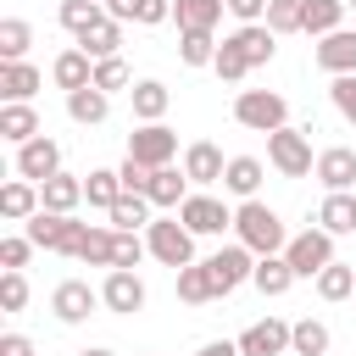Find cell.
Returning <instances> with one entry per match:
<instances>
[{
  "label": "cell",
  "instance_id": "53",
  "mask_svg": "<svg viewBox=\"0 0 356 356\" xmlns=\"http://www.w3.org/2000/svg\"><path fill=\"white\" fill-rule=\"evenodd\" d=\"M78 356H111V350H106V345H89V350H78Z\"/></svg>",
  "mask_w": 356,
  "mask_h": 356
},
{
  "label": "cell",
  "instance_id": "19",
  "mask_svg": "<svg viewBox=\"0 0 356 356\" xmlns=\"http://www.w3.org/2000/svg\"><path fill=\"white\" fill-rule=\"evenodd\" d=\"M222 0H172V22H178V33H211L217 22H222Z\"/></svg>",
  "mask_w": 356,
  "mask_h": 356
},
{
  "label": "cell",
  "instance_id": "5",
  "mask_svg": "<svg viewBox=\"0 0 356 356\" xmlns=\"http://www.w3.org/2000/svg\"><path fill=\"white\" fill-rule=\"evenodd\" d=\"M145 245H150V256L161 261V267H189L195 261V234L178 222V217H156L150 228H145Z\"/></svg>",
  "mask_w": 356,
  "mask_h": 356
},
{
  "label": "cell",
  "instance_id": "20",
  "mask_svg": "<svg viewBox=\"0 0 356 356\" xmlns=\"http://www.w3.org/2000/svg\"><path fill=\"white\" fill-rule=\"evenodd\" d=\"M317 67L334 72V78H350V72H356V33H350V28L328 33V39L317 44Z\"/></svg>",
  "mask_w": 356,
  "mask_h": 356
},
{
  "label": "cell",
  "instance_id": "21",
  "mask_svg": "<svg viewBox=\"0 0 356 356\" xmlns=\"http://www.w3.org/2000/svg\"><path fill=\"white\" fill-rule=\"evenodd\" d=\"M44 83V72L33 61H0V100H33V89Z\"/></svg>",
  "mask_w": 356,
  "mask_h": 356
},
{
  "label": "cell",
  "instance_id": "4",
  "mask_svg": "<svg viewBox=\"0 0 356 356\" xmlns=\"http://www.w3.org/2000/svg\"><path fill=\"white\" fill-rule=\"evenodd\" d=\"M83 228H89V222H78V217H61V211H33V217L22 222V234H28L39 250H61V256H78V239H83Z\"/></svg>",
  "mask_w": 356,
  "mask_h": 356
},
{
  "label": "cell",
  "instance_id": "31",
  "mask_svg": "<svg viewBox=\"0 0 356 356\" xmlns=\"http://www.w3.org/2000/svg\"><path fill=\"white\" fill-rule=\"evenodd\" d=\"M106 17L156 28V22H167V17H172V0H106Z\"/></svg>",
  "mask_w": 356,
  "mask_h": 356
},
{
  "label": "cell",
  "instance_id": "13",
  "mask_svg": "<svg viewBox=\"0 0 356 356\" xmlns=\"http://www.w3.org/2000/svg\"><path fill=\"white\" fill-rule=\"evenodd\" d=\"M289 328L295 323H284V317H261V323H250L239 334V350L245 356H284L289 350Z\"/></svg>",
  "mask_w": 356,
  "mask_h": 356
},
{
  "label": "cell",
  "instance_id": "38",
  "mask_svg": "<svg viewBox=\"0 0 356 356\" xmlns=\"http://www.w3.org/2000/svg\"><path fill=\"white\" fill-rule=\"evenodd\" d=\"M56 17H61V28H67L72 39H83L95 22H106V6H95V0H61Z\"/></svg>",
  "mask_w": 356,
  "mask_h": 356
},
{
  "label": "cell",
  "instance_id": "35",
  "mask_svg": "<svg viewBox=\"0 0 356 356\" xmlns=\"http://www.w3.org/2000/svg\"><path fill=\"white\" fill-rule=\"evenodd\" d=\"M83 200L100 206V211H111V206L122 200V178H117V167H95V172L83 178Z\"/></svg>",
  "mask_w": 356,
  "mask_h": 356
},
{
  "label": "cell",
  "instance_id": "36",
  "mask_svg": "<svg viewBox=\"0 0 356 356\" xmlns=\"http://www.w3.org/2000/svg\"><path fill=\"white\" fill-rule=\"evenodd\" d=\"M106 217H111V228H117V234H134V228H150V222H156L145 195H122V200H117Z\"/></svg>",
  "mask_w": 356,
  "mask_h": 356
},
{
  "label": "cell",
  "instance_id": "47",
  "mask_svg": "<svg viewBox=\"0 0 356 356\" xmlns=\"http://www.w3.org/2000/svg\"><path fill=\"white\" fill-rule=\"evenodd\" d=\"M0 306L6 312H22L28 306V278L22 273H0Z\"/></svg>",
  "mask_w": 356,
  "mask_h": 356
},
{
  "label": "cell",
  "instance_id": "48",
  "mask_svg": "<svg viewBox=\"0 0 356 356\" xmlns=\"http://www.w3.org/2000/svg\"><path fill=\"white\" fill-rule=\"evenodd\" d=\"M145 250H150V245H145L139 234H117V267H122V273H134V267L145 261Z\"/></svg>",
  "mask_w": 356,
  "mask_h": 356
},
{
  "label": "cell",
  "instance_id": "34",
  "mask_svg": "<svg viewBox=\"0 0 356 356\" xmlns=\"http://www.w3.org/2000/svg\"><path fill=\"white\" fill-rule=\"evenodd\" d=\"M178 300H189V306H206V300H217V284H211V267H206V261H189V267H178Z\"/></svg>",
  "mask_w": 356,
  "mask_h": 356
},
{
  "label": "cell",
  "instance_id": "15",
  "mask_svg": "<svg viewBox=\"0 0 356 356\" xmlns=\"http://www.w3.org/2000/svg\"><path fill=\"white\" fill-rule=\"evenodd\" d=\"M189 195H195V189H189V172H184V167H156V172H150V195H145V200H150L156 211H178Z\"/></svg>",
  "mask_w": 356,
  "mask_h": 356
},
{
  "label": "cell",
  "instance_id": "22",
  "mask_svg": "<svg viewBox=\"0 0 356 356\" xmlns=\"http://www.w3.org/2000/svg\"><path fill=\"white\" fill-rule=\"evenodd\" d=\"M128 100H134V117H139V122H161L167 106H172V89H167L161 78H139V83L128 89Z\"/></svg>",
  "mask_w": 356,
  "mask_h": 356
},
{
  "label": "cell",
  "instance_id": "6",
  "mask_svg": "<svg viewBox=\"0 0 356 356\" xmlns=\"http://www.w3.org/2000/svg\"><path fill=\"white\" fill-rule=\"evenodd\" d=\"M284 261L295 267V278H317L323 267H334V234H323V228L295 234V239L284 245Z\"/></svg>",
  "mask_w": 356,
  "mask_h": 356
},
{
  "label": "cell",
  "instance_id": "33",
  "mask_svg": "<svg viewBox=\"0 0 356 356\" xmlns=\"http://www.w3.org/2000/svg\"><path fill=\"white\" fill-rule=\"evenodd\" d=\"M117 44H122V22L117 17H106V22H95L83 39H78V50L89 56V61H111L117 56Z\"/></svg>",
  "mask_w": 356,
  "mask_h": 356
},
{
  "label": "cell",
  "instance_id": "24",
  "mask_svg": "<svg viewBox=\"0 0 356 356\" xmlns=\"http://www.w3.org/2000/svg\"><path fill=\"white\" fill-rule=\"evenodd\" d=\"M33 211H44V200H39V184H28V178H11V184L0 189V217H11V222H28Z\"/></svg>",
  "mask_w": 356,
  "mask_h": 356
},
{
  "label": "cell",
  "instance_id": "17",
  "mask_svg": "<svg viewBox=\"0 0 356 356\" xmlns=\"http://www.w3.org/2000/svg\"><path fill=\"white\" fill-rule=\"evenodd\" d=\"M0 139L6 145H28V139H39V111H33V100H11V106H0Z\"/></svg>",
  "mask_w": 356,
  "mask_h": 356
},
{
  "label": "cell",
  "instance_id": "41",
  "mask_svg": "<svg viewBox=\"0 0 356 356\" xmlns=\"http://www.w3.org/2000/svg\"><path fill=\"white\" fill-rule=\"evenodd\" d=\"M178 61L184 67H211L217 61V33H178Z\"/></svg>",
  "mask_w": 356,
  "mask_h": 356
},
{
  "label": "cell",
  "instance_id": "16",
  "mask_svg": "<svg viewBox=\"0 0 356 356\" xmlns=\"http://www.w3.org/2000/svg\"><path fill=\"white\" fill-rule=\"evenodd\" d=\"M317 178H323L328 195L350 189V184H356V150H350V145H328V150L317 156Z\"/></svg>",
  "mask_w": 356,
  "mask_h": 356
},
{
  "label": "cell",
  "instance_id": "51",
  "mask_svg": "<svg viewBox=\"0 0 356 356\" xmlns=\"http://www.w3.org/2000/svg\"><path fill=\"white\" fill-rule=\"evenodd\" d=\"M0 356H33V339L28 334H0Z\"/></svg>",
  "mask_w": 356,
  "mask_h": 356
},
{
  "label": "cell",
  "instance_id": "43",
  "mask_svg": "<svg viewBox=\"0 0 356 356\" xmlns=\"http://www.w3.org/2000/svg\"><path fill=\"white\" fill-rule=\"evenodd\" d=\"M134 78H128V61L122 56H111V61H95V89H106V95H117V89H128Z\"/></svg>",
  "mask_w": 356,
  "mask_h": 356
},
{
  "label": "cell",
  "instance_id": "29",
  "mask_svg": "<svg viewBox=\"0 0 356 356\" xmlns=\"http://www.w3.org/2000/svg\"><path fill=\"white\" fill-rule=\"evenodd\" d=\"M250 284H256L267 300H278V295H289V284H295V267H289L284 256H256V273H250Z\"/></svg>",
  "mask_w": 356,
  "mask_h": 356
},
{
  "label": "cell",
  "instance_id": "54",
  "mask_svg": "<svg viewBox=\"0 0 356 356\" xmlns=\"http://www.w3.org/2000/svg\"><path fill=\"white\" fill-rule=\"evenodd\" d=\"M345 6H356V0H345Z\"/></svg>",
  "mask_w": 356,
  "mask_h": 356
},
{
  "label": "cell",
  "instance_id": "26",
  "mask_svg": "<svg viewBox=\"0 0 356 356\" xmlns=\"http://www.w3.org/2000/svg\"><path fill=\"white\" fill-rule=\"evenodd\" d=\"M261 161L256 156H228V172H222V189L228 195H239V200H256V189H261Z\"/></svg>",
  "mask_w": 356,
  "mask_h": 356
},
{
  "label": "cell",
  "instance_id": "49",
  "mask_svg": "<svg viewBox=\"0 0 356 356\" xmlns=\"http://www.w3.org/2000/svg\"><path fill=\"white\" fill-rule=\"evenodd\" d=\"M328 95H334V111H339L345 122H356V72H350V78H334Z\"/></svg>",
  "mask_w": 356,
  "mask_h": 356
},
{
  "label": "cell",
  "instance_id": "8",
  "mask_svg": "<svg viewBox=\"0 0 356 356\" xmlns=\"http://www.w3.org/2000/svg\"><path fill=\"white\" fill-rule=\"evenodd\" d=\"M206 267H211V284H217V300L222 295H234L239 284H250V273H256V256L234 239V245H222L217 256H206Z\"/></svg>",
  "mask_w": 356,
  "mask_h": 356
},
{
  "label": "cell",
  "instance_id": "30",
  "mask_svg": "<svg viewBox=\"0 0 356 356\" xmlns=\"http://www.w3.org/2000/svg\"><path fill=\"white\" fill-rule=\"evenodd\" d=\"M339 17H345V0H300V33H339Z\"/></svg>",
  "mask_w": 356,
  "mask_h": 356
},
{
  "label": "cell",
  "instance_id": "18",
  "mask_svg": "<svg viewBox=\"0 0 356 356\" xmlns=\"http://www.w3.org/2000/svg\"><path fill=\"white\" fill-rule=\"evenodd\" d=\"M184 172H189V184H222L228 161H222V150H217L211 139H195V145L184 150Z\"/></svg>",
  "mask_w": 356,
  "mask_h": 356
},
{
  "label": "cell",
  "instance_id": "11",
  "mask_svg": "<svg viewBox=\"0 0 356 356\" xmlns=\"http://www.w3.org/2000/svg\"><path fill=\"white\" fill-rule=\"evenodd\" d=\"M56 172H61V145H56L50 134H39V139H28V145L17 150V178L44 184V178H56Z\"/></svg>",
  "mask_w": 356,
  "mask_h": 356
},
{
  "label": "cell",
  "instance_id": "1",
  "mask_svg": "<svg viewBox=\"0 0 356 356\" xmlns=\"http://www.w3.org/2000/svg\"><path fill=\"white\" fill-rule=\"evenodd\" d=\"M234 234H239V245H245L250 256H284V245H289V228H284V217H278L267 200H239Z\"/></svg>",
  "mask_w": 356,
  "mask_h": 356
},
{
  "label": "cell",
  "instance_id": "37",
  "mask_svg": "<svg viewBox=\"0 0 356 356\" xmlns=\"http://www.w3.org/2000/svg\"><path fill=\"white\" fill-rule=\"evenodd\" d=\"M289 350H295V356H328V323L300 317V323L289 328Z\"/></svg>",
  "mask_w": 356,
  "mask_h": 356
},
{
  "label": "cell",
  "instance_id": "50",
  "mask_svg": "<svg viewBox=\"0 0 356 356\" xmlns=\"http://www.w3.org/2000/svg\"><path fill=\"white\" fill-rule=\"evenodd\" d=\"M222 6H228V17H239V28H245V22H267V6H273V0H222Z\"/></svg>",
  "mask_w": 356,
  "mask_h": 356
},
{
  "label": "cell",
  "instance_id": "44",
  "mask_svg": "<svg viewBox=\"0 0 356 356\" xmlns=\"http://www.w3.org/2000/svg\"><path fill=\"white\" fill-rule=\"evenodd\" d=\"M33 250H39V245H33L28 234H11V239H0V267H6V273H22Z\"/></svg>",
  "mask_w": 356,
  "mask_h": 356
},
{
  "label": "cell",
  "instance_id": "25",
  "mask_svg": "<svg viewBox=\"0 0 356 356\" xmlns=\"http://www.w3.org/2000/svg\"><path fill=\"white\" fill-rule=\"evenodd\" d=\"M317 228L334 234V239H339V234H356V195H350V189L328 195V200L317 206Z\"/></svg>",
  "mask_w": 356,
  "mask_h": 356
},
{
  "label": "cell",
  "instance_id": "14",
  "mask_svg": "<svg viewBox=\"0 0 356 356\" xmlns=\"http://www.w3.org/2000/svg\"><path fill=\"white\" fill-rule=\"evenodd\" d=\"M228 44H234L250 67H267V61L278 56V33H273L267 22H245V28H234V33H228Z\"/></svg>",
  "mask_w": 356,
  "mask_h": 356
},
{
  "label": "cell",
  "instance_id": "2",
  "mask_svg": "<svg viewBox=\"0 0 356 356\" xmlns=\"http://www.w3.org/2000/svg\"><path fill=\"white\" fill-rule=\"evenodd\" d=\"M234 122L250 128V134L289 128V100H284L278 89H239V100H234Z\"/></svg>",
  "mask_w": 356,
  "mask_h": 356
},
{
  "label": "cell",
  "instance_id": "28",
  "mask_svg": "<svg viewBox=\"0 0 356 356\" xmlns=\"http://www.w3.org/2000/svg\"><path fill=\"white\" fill-rule=\"evenodd\" d=\"M72 261H83V267H117V228H83Z\"/></svg>",
  "mask_w": 356,
  "mask_h": 356
},
{
  "label": "cell",
  "instance_id": "52",
  "mask_svg": "<svg viewBox=\"0 0 356 356\" xmlns=\"http://www.w3.org/2000/svg\"><path fill=\"white\" fill-rule=\"evenodd\" d=\"M195 356H245V350H239V339H206Z\"/></svg>",
  "mask_w": 356,
  "mask_h": 356
},
{
  "label": "cell",
  "instance_id": "9",
  "mask_svg": "<svg viewBox=\"0 0 356 356\" xmlns=\"http://www.w3.org/2000/svg\"><path fill=\"white\" fill-rule=\"evenodd\" d=\"M178 222L200 239V234H222V228H234V211H228L217 195H200V189H195V195L178 206Z\"/></svg>",
  "mask_w": 356,
  "mask_h": 356
},
{
  "label": "cell",
  "instance_id": "42",
  "mask_svg": "<svg viewBox=\"0 0 356 356\" xmlns=\"http://www.w3.org/2000/svg\"><path fill=\"white\" fill-rule=\"evenodd\" d=\"M211 72H217L222 83H239V78L250 72V61H245V56H239V50H234V44L222 39V44H217V61H211Z\"/></svg>",
  "mask_w": 356,
  "mask_h": 356
},
{
  "label": "cell",
  "instance_id": "55",
  "mask_svg": "<svg viewBox=\"0 0 356 356\" xmlns=\"http://www.w3.org/2000/svg\"><path fill=\"white\" fill-rule=\"evenodd\" d=\"M95 6H106V0H95Z\"/></svg>",
  "mask_w": 356,
  "mask_h": 356
},
{
  "label": "cell",
  "instance_id": "23",
  "mask_svg": "<svg viewBox=\"0 0 356 356\" xmlns=\"http://www.w3.org/2000/svg\"><path fill=\"white\" fill-rule=\"evenodd\" d=\"M50 78H56V89H67V95H72V89H89V83H95V61L72 44V50H61V56H56Z\"/></svg>",
  "mask_w": 356,
  "mask_h": 356
},
{
  "label": "cell",
  "instance_id": "45",
  "mask_svg": "<svg viewBox=\"0 0 356 356\" xmlns=\"http://www.w3.org/2000/svg\"><path fill=\"white\" fill-rule=\"evenodd\" d=\"M267 28L273 33H300V0H273L267 6Z\"/></svg>",
  "mask_w": 356,
  "mask_h": 356
},
{
  "label": "cell",
  "instance_id": "7",
  "mask_svg": "<svg viewBox=\"0 0 356 356\" xmlns=\"http://www.w3.org/2000/svg\"><path fill=\"white\" fill-rule=\"evenodd\" d=\"M128 156L145 161L150 172H156V167H172V156H178V134H172L167 122H139V128L128 134Z\"/></svg>",
  "mask_w": 356,
  "mask_h": 356
},
{
  "label": "cell",
  "instance_id": "46",
  "mask_svg": "<svg viewBox=\"0 0 356 356\" xmlns=\"http://www.w3.org/2000/svg\"><path fill=\"white\" fill-rule=\"evenodd\" d=\"M117 178H122V195H150V167H145V161L128 156V161L117 167Z\"/></svg>",
  "mask_w": 356,
  "mask_h": 356
},
{
  "label": "cell",
  "instance_id": "10",
  "mask_svg": "<svg viewBox=\"0 0 356 356\" xmlns=\"http://www.w3.org/2000/svg\"><path fill=\"white\" fill-rule=\"evenodd\" d=\"M95 306H106V300H100V289H89L83 278L56 284V295H50V312H56V323H67V328L89 323V312H95Z\"/></svg>",
  "mask_w": 356,
  "mask_h": 356
},
{
  "label": "cell",
  "instance_id": "12",
  "mask_svg": "<svg viewBox=\"0 0 356 356\" xmlns=\"http://www.w3.org/2000/svg\"><path fill=\"white\" fill-rule=\"evenodd\" d=\"M100 300H106V312L134 317V312H145V278H139V273L111 267V273H106V284H100Z\"/></svg>",
  "mask_w": 356,
  "mask_h": 356
},
{
  "label": "cell",
  "instance_id": "40",
  "mask_svg": "<svg viewBox=\"0 0 356 356\" xmlns=\"http://www.w3.org/2000/svg\"><path fill=\"white\" fill-rule=\"evenodd\" d=\"M28 44H33V28H28L22 17H6V22H0V61H22Z\"/></svg>",
  "mask_w": 356,
  "mask_h": 356
},
{
  "label": "cell",
  "instance_id": "32",
  "mask_svg": "<svg viewBox=\"0 0 356 356\" xmlns=\"http://www.w3.org/2000/svg\"><path fill=\"white\" fill-rule=\"evenodd\" d=\"M106 111H111V95H106V89H95V83L67 95V117H72V122H83V128L106 122Z\"/></svg>",
  "mask_w": 356,
  "mask_h": 356
},
{
  "label": "cell",
  "instance_id": "39",
  "mask_svg": "<svg viewBox=\"0 0 356 356\" xmlns=\"http://www.w3.org/2000/svg\"><path fill=\"white\" fill-rule=\"evenodd\" d=\"M317 295H323V300H350V295H356V267H345V261L323 267V273H317Z\"/></svg>",
  "mask_w": 356,
  "mask_h": 356
},
{
  "label": "cell",
  "instance_id": "27",
  "mask_svg": "<svg viewBox=\"0 0 356 356\" xmlns=\"http://www.w3.org/2000/svg\"><path fill=\"white\" fill-rule=\"evenodd\" d=\"M39 200H44V211H61V217H72V206L83 200V178H72V172H56V178H44V184H39Z\"/></svg>",
  "mask_w": 356,
  "mask_h": 356
},
{
  "label": "cell",
  "instance_id": "3",
  "mask_svg": "<svg viewBox=\"0 0 356 356\" xmlns=\"http://www.w3.org/2000/svg\"><path fill=\"white\" fill-rule=\"evenodd\" d=\"M312 128H273L267 134V161L284 172V178H306V172H317V161H312V139H306Z\"/></svg>",
  "mask_w": 356,
  "mask_h": 356
}]
</instances>
